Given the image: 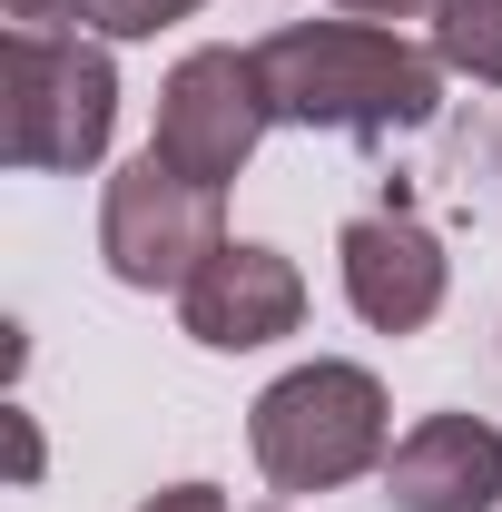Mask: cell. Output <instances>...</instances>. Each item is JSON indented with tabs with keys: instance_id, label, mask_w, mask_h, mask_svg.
Masks as SVG:
<instances>
[{
	"instance_id": "cell-1",
	"label": "cell",
	"mask_w": 502,
	"mask_h": 512,
	"mask_svg": "<svg viewBox=\"0 0 502 512\" xmlns=\"http://www.w3.org/2000/svg\"><path fill=\"white\" fill-rule=\"evenodd\" d=\"M256 79L286 128H325V138H394L443 109V60L394 40L384 20H296L256 40Z\"/></svg>"
},
{
	"instance_id": "cell-2",
	"label": "cell",
	"mask_w": 502,
	"mask_h": 512,
	"mask_svg": "<svg viewBox=\"0 0 502 512\" xmlns=\"http://www.w3.org/2000/svg\"><path fill=\"white\" fill-rule=\"evenodd\" d=\"M247 444L256 473L276 493H335L355 473H375L394 453V414H384V384L345 355H315L296 375H276L247 414Z\"/></svg>"
},
{
	"instance_id": "cell-3",
	"label": "cell",
	"mask_w": 502,
	"mask_h": 512,
	"mask_svg": "<svg viewBox=\"0 0 502 512\" xmlns=\"http://www.w3.org/2000/svg\"><path fill=\"white\" fill-rule=\"evenodd\" d=\"M119 128V69L109 50L69 40V30H10L0 40V158L30 178L99 168Z\"/></svg>"
},
{
	"instance_id": "cell-4",
	"label": "cell",
	"mask_w": 502,
	"mask_h": 512,
	"mask_svg": "<svg viewBox=\"0 0 502 512\" xmlns=\"http://www.w3.org/2000/svg\"><path fill=\"white\" fill-rule=\"evenodd\" d=\"M217 197L227 188H197L188 168H168L158 148H138L109 178V197H99V256H109V276L138 286V296H188V276L227 247Z\"/></svg>"
},
{
	"instance_id": "cell-5",
	"label": "cell",
	"mask_w": 502,
	"mask_h": 512,
	"mask_svg": "<svg viewBox=\"0 0 502 512\" xmlns=\"http://www.w3.org/2000/svg\"><path fill=\"white\" fill-rule=\"evenodd\" d=\"M276 128L266 109V79H256V50H188L158 89V158L188 168L197 188H227L237 168L256 158V138Z\"/></svg>"
},
{
	"instance_id": "cell-6",
	"label": "cell",
	"mask_w": 502,
	"mask_h": 512,
	"mask_svg": "<svg viewBox=\"0 0 502 512\" xmlns=\"http://www.w3.org/2000/svg\"><path fill=\"white\" fill-rule=\"evenodd\" d=\"M178 316H188V335L207 355H256V345H276V335L306 325V276H296V256L227 237V247L188 276Z\"/></svg>"
},
{
	"instance_id": "cell-7",
	"label": "cell",
	"mask_w": 502,
	"mask_h": 512,
	"mask_svg": "<svg viewBox=\"0 0 502 512\" xmlns=\"http://www.w3.org/2000/svg\"><path fill=\"white\" fill-rule=\"evenodd\" d=\"M335 266H345V306L375 325V335H414V325H434L443 306V247L434 227H414V217H355L345 237H335Z\"/></svg>"
},
{
	"instance_id": "cell-8",
	"label": "cell",
	"mask_w": 502,
	"mask_h": 512,
	"mask_svg": "<svg viewBox=\"0 0 502 512\" xmlns=\"http://www.w3.org/2000/svg\"><path fill=\"white\" fill-rule=\"evenodd\" d=\"M394 512H493L502 503V434L483 414H424L384 453Z\"/></svg>"
},
{
	"instance_id": "cell-9",
	"label": "cell",
	"mask_w": 502,
	"mask_h": 512,
	"mask_svg": "<svg viewBox=\"0 0 502 512\" xmlns=\"http://www.w3.org/2000/svg\"><path fill=\"white\" fill-rule=\"evenodd\" d=\"M434 60L502 89V0H443L434 10Z\"/></svg>"
},
{
	"instance_id": "cell-10",
	"label": "cell",
	"mask_w": 502,
	"mask_h": 512,
	"mask_svg": "<svg viewBox=\"0 0 502 512\" xmlns=\"http://www.w3.org/2000/svg\"><path fill=\"white\" fill-rule=\"evenodd\" d=\"M69 20L99 40H158V30L197 20V0H69Z\"/></svg>"
},
{
	"instance_id": "cell-11",
	"label": "cell",
	"mask_w": 502,
	"mask_h": 512,
	"mask_svg": "<svg viewBox=\"0 0 502 512\" xmlns=\"http://www.w3.org/2000/svg\"><path fill=\"white\" fill-rule=\"evenodd\" d=\"M138 512H227V493L217 483H168V493H148Z\"/></svg>"
},
{
	"instance_id": "cell-12",
	"label": "cell",
	"mask_w": 502,
	"mask_h": 512,
	"mask_svg": "<svg viewBox=\"0 0 502 512\" xmlns=\"http://www.w3.org/2000/svg\"><path fill=\"white\" fill-rule=\"evenodd\" d=\"M355 20H424V10H443V0H345Z\"/></svg>"
}]
</instances>
